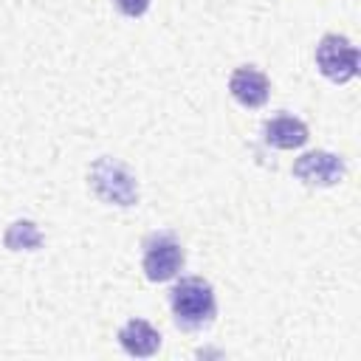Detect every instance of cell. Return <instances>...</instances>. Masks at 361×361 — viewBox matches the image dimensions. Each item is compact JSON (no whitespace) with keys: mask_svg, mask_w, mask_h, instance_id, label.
I'll return each mask as SVG.
<instances>
[{"mask_svg":"<svg viewBox=\"0 0 361 361\" xmlns=\"http://www.w3.org/2000/svg\"><path fill=\"white\" fill-rule=\"evenodd\" d=\"M169 307H172L175 322L183 330H200L212 324L217 313L214 288L200 276H183L169 293Z\"/></svg>","mask_w":361,"mask_h":361,"instance_id":"obj_1","label":"cell"},{"mask_svg":"<svg viewBox=\"0 0 361 361\" xmlns=\"http://www.w3.org/2000/svg\"><path fill=\"white\" fill-rule=\"evenodd\" d=\"M90 186L110 206L127 209V206L138 203V183H135L133 172L124 164H118V161H113L107 155L93 161V166H90Z\"/></svg>","mask_w":361,"mask_h":361,"instance_id":"obj_2","label":"cell"},{"mask_svg":"<svg viewBox=\"0 0 361 361\" xmlns=\"http://www.w3.org/2000/svg\"><path fill=\"white\" fill-rule=\"evenodd\" d=\"M316 65L330 82H350L358 73V48L341 34H324L316 45Z\"/></svg>","mask_w":361,"mask_h":361,"instance_id":"obj_3","label":"cell"},{"mask_svg":"<svg viewBox=\"0 0 361 361\" xmlns=\"http://www.w3.org/2000/svg\"><path fill=\"white\" fill-rule=\"evenodd\" d=\"M141 265L149 282H166L183 268V248L172 234H152L144 243Z\"/></svg>","mask_w":361,"mask_h":361,"instance_id":"obj_4","label":"cell"},{"mask_svg":"<svg viewBox=\"0 0 361 361\" xmlns=\"http://www.w3.org/2000/svg\"><path fill=\"white\" fill-rule=\"evenodd\" d=\"M293 175L307 186H333L344 178V161L333 152H324V149L305 152L293 164Z\"/></svg>","mask_w":361,"mask_h":361,"instance_id":"obj_5","label":"cell"},{"mask_svg":"<svg viewBox=\"0 0 361 361\" xmlns=\"http://www.w3.org/2000/svg\"><path fill=\"white\" fill-rule=\"evenodd\" d=\"M228 93L234 96L237 104L243 107H262L268 102V93H271V85H268V76L262 71H257L254 65H243L231 73L228 79Z\"/></svg>","mask_w":361,"mask_h":361,"instance_id":"obj_6","label":"cell"},{"mask_svg":"<svg viewBox=\"0 0 361 361\" xmlns=\"http://www.w3.org/2000/svg\"><path fill=\"white\" fill-rule=\"evenodd\" d=\"M118 344L127 355H135V358H147V355H155L158 347H161V333L144 322V319H130L121 330H118Z\"/></svg>","mask_w":361,"mask_h":361,"instance_id":"obj_7","label":"cell"},{"mask_svg":"<svg viewBox=\"0 0 361 361\" xmlns=\"http://www.w3.org/2000/svg\"><path fill=\"white\" fill-rule=\"evenodd\" d=\"M262 135L276 149H296L307 141V124L296 116H274L271 121H265Z\"/></svg>","mask_w":361,"mask_h":361,"instance_id":"obj_8","label":"cell"},{"mask_svg":"<svg viewBox=\"0 0 361 361\" xmlns=\"http://www.w3.org/2000/svg\"><path fill=\"white\" fill-rule=\"evenodd\" d=\"M3 243H6L11 251H34V248L42 245V231H39L31 220H14V223L6 228Z\"/></svg>","mask_w":361,"mask_h":361,"instance_id":"obj_9","label":"cell"},{"mask_svg":"<svg viewBox=\"0 0 361 361\" xmlns=\"http://www.w3.org/2000/svg\"><path fill=\"white\" fill-rule=\"evenodd\" d=\"M149 3H152V0H116V8H118L124 17H141V14H147Z\"/></svg>","mask_w":361,"mask_h":361,"instance_id":"obj_10","label":"cell"}]
</instances>
